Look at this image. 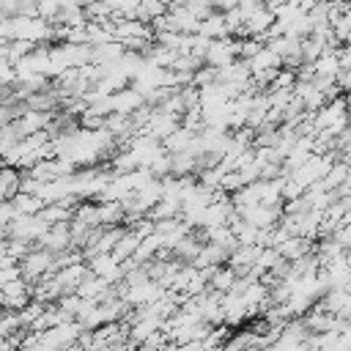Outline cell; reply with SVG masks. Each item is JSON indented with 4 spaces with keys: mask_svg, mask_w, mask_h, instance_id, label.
Returning a JSON list of instances; mask_svg holds the SVG:
<instances>
[{
    "mask_svg": "<svg viewBox=\"0 0 351 351\" xmlns=\"http://www.w3.org/2000/svg\"><path fill=\"white\" fill-rule=\"evenodd\" d=\"M197 33L206 36V38H225V36H230L228 27H225V16H222V11H211V14H206V16L197 22Z\"/></svg>",
    "mask_w": 351,
    "mask_h": 351,
    "instance_id": "9c48e42d",
    "label": "cell"
},
{
    "mask_svg": "<svg viewBox=\"0 0 351 351\" xmlns=\"http://www.w3.org/2000/svg\"><path fill=\"white\" fill-rule=\"evenodd\" d=\"M5 255V239H0V258Z\"/></svg>",
    "mask_w": 351,
    "mask_h": 351,
    "instance_id": "cb8c5ba5",
    "label": "cell"
},
{
    "mask_svg": "<svg viewBox=\"0 0 351 351\" xmlns=\"http://www.w3.org/2000/svg\"><path fill=\"white\" fill-rule=\"evenodd\" d=\"M96 214H99V225H121L123 219V206L118 200H101L96 203Z\"/></svg>",
    "mask_w": 351,
    "mask_h": 351,
    "instance_id": "30bf717a",
    "label": "cell"
},
{
    "mask_svg": "<svg viewBox=\"0 0 351 351\" xmlns=\"http://www.w3.org/2000/svg\"><path fill=\"white\" fill-rule=\"evenodd\" d=\"M148 170L156 176V178H162V176H167L170 173V151H165V148H159L156 151V156L148 162Z\"/></svg>",
    "mask_w": 351,
    "mask_h": 351,
    "instance_id": "ac0fdd59",
    "label": "cell"
},
{
    "mask_svg": "<svg viewBox=\"0 0 351 351\" xmlns=\"http://www.w3.org/2000/svg\"><path fill=\"white\" fill-rule=\"evenodd\" d=\"M36 217L44 222V225H55V222H69L71 219V208H66L63 203H44Z\"/></svg>",
    "mask_w": 351,
    "mask_h": 351,
    "instance_id": "8fae6325",
    "label": "cell"
},
{
    "mask_svg": "<svg viewBox=\"0 0 351 351\" xmlns=\"http://www.w3.org/2000/svg\"><path fill=\"white\" fill-rule=\"evenodd\" d=\"M192 137H195V132H189V129H184V126L178 123V126H176V129L162 140V148H165V151H170V154L184 151V148L189 145V140H192Z\"/></svg>",
    "mask_w": 351,
    "mask_h": 351,
    "instance_id": "4fadbf2b",
    "label": "cell"
},
{
    "mask_svg": "<svg viewBox=\"0 0 351 351\" xmlns=\"http://www.w3.org/2000/svg\"><path fill=\"white\" fill-rule=\"evenodd\" d=\"M52 258H55V252H49L47 247H33L27 255L19 258L22 277H25L27 282H36L38 277L49 274V271H52Z\"/></svg>",
    "mask_w": 351,
    "mask_h": 351,
    "instance_id": "6da1fadb",
    "label": "cell"
},
{
    "mask_svg": "<svg viewBox=\"0 0 351 351\" xmlns=\"http://www.w3.org/2000/svg\"><path fill=\"white\" fill-rule=\"evenodd\" d=\"M63 55H66V66L80 69L82 63L90 60V44H66L63 41Z\"/></svg>",
    "mask_w": 351,
    "mask_h": 351,
    "instance_id": "2e32d148",
    "label": "cell"
},
{
    "mask_svg": "<svg viewBox=\"0 0 351 351\" xmlns=\"http://www.w3.org/2000/svg\"><path fill=\"white\" fill-rule=\"evenodd\" d=\"M11 206H14V214H36L44 203L38 200V195H30V192H14L11 197Z\"/></svg>",
    "mask_w": 351,
    "mask_h": 351,
    "instance_id": "5bb4252c",
    "label": "cell"
},
{
    "mask_svg": "<svg viewBox=\"0 0 351 351\" xmlns=\"http://www.w3.org/2000/svg\"><path fill=\"white\" fill-rule=\"evenodd\" d=\"M58 11H60V3L58 0H36V16H41V19L49 22Z\"/></svg>",
    "mask_w": 351,
    "mask_h": 351,
    "instance_id": "44dd1931",
    "label": "cell"
},
{
    "mask_svg": "<svg viewBox=\"0 0 351 351\" xmlns=\"http://www.w3.org/2000/svg\"><path fill=\"white\" fill-rule=\"evenodd\" d=\"M80 126L82 129H99V126H104V115H96V112L82 110L80 112Z\"/></svg>",
    "mask_w": 351,
    "mask_h": 351,
    "instance_id": "7402d4cb",
    "label": "cell"
},
{
    "mask_svg": "<svg viewBox=\"0 0 351 351\" xmlns=\"http://www.w3.org/2000/svg\"><path fill=\"white\" fill-rule=\"evenodd\" d=\"M85 263H88V271H93L96 277H101V280H107V282H115V280L123 277V274H121V266H118V258H115L112 252H96V255H90Z\"/></svg>",
    "mask_w": 351,
    "mask_h": 351,
    "instance_id": "3957f363",
    "label": "cell"
},
{
    "mask_svg": "<svg viewBox=\"0 0 351 351\" xmlns=\"http://www.w3.org/2000/svg\"><path fill=\"white\" fill-rule=\"evenodd\" d=\"M36 247H47L49 252H60V250L71 247V230H69V222L47 225L44 233L36 239Z\"/></svg>",
    "mask_w": 351,
    "mask_h": 351,
    "instance_id": "7a4b0ae2",
    "label": "cell"
},
{
    "mask_svg": "<svg viewBox=\"0 0 351 351\" xmlns=\"http://www.w3.org/2000/svg\"><path fill=\"white\" fill-rule=\"evenodd\" d=\"M85 274H88V263H85V261H74V263H69V266H63V269H58V271H55V277H58V282H60L63 293L74 291V288H77V282H80Z\"/></svg>",
    "mask_w": 351,
    "mask_h": 351,
    "instance_id": "ba28073f",
    "label": "cell"
},
{
    "mask_svg": "<svg viewBox=\"0 0 351 351\" xmlns=\"http://www.w3.org/2000/svg\"><path fill=\"white\" fill-rule=\"evenodd\" d=\"M244 321H247V304H244V299L239 293H233V291H225L222 293V324L239 326Z\"/></svg>",
    "mask_w": 351,
    "mask_h": 351,
    "instance_id": "5b68a950",
    "label": "cell"
},
{
    "mask_svg": "<svg viewBox=\"0 0 351 351\" xmlns=\"http://www.w3.org/2000/svg\"><path fill=\"white\" fill-rule=\"evenodd\" d=\"M110 101H112V112H123V115H129L132 110H137L140 104H145L143 93L134 85H123V88L112 90L110 93Z\"/></svg>",
    "mask_w": 351,
    "mask_h": 351,
    "instance_id": "277c9868",
    "label": "cell"
},
{
    "mask_svg": "<svg viewBox=\"0 0 351 351\" xmlns=\"http://www.w3.org/2000/svg\"><path fill=\"white\" fill-rule=\"evenodd\" d=\"M274 22V14H271V8L269 5H263V3H258L250 14H247V19H244V27H247V33L250 36H261L269 25Z\"/></svg>",
    "mask_w": 351,
    "mask_h": 351,
    "instance_id": "52a82bcc",
    "label": "cell"
},
{
    "mask_svg": "<svg viewBox=\"0 0 351 351\" xmlns=\"http://www.w3.org/2000/svg\"><path fill=\"white\" fill-rule=\"evenodd\" d=\"M211 82H217V66H197L195 71H192V85L195 88H203V85H211Z\"/></svg>",
    "mask_w": 351,
    "mask_h": 351,
    "instance_id": "d6986e66",
    "label": "cell"
},
{
    "mask_svg": "<svg viewBox=\"0 0 351 351\" xmlns=\"http://www.w3.org/2000/svg\"><path fill=\"white\" fill-rule=\"evenodd\" d=\"M143 63H145V58H143L140 52H134V49H123V52H121V58L115 60V69H118V71H123L129 80H134V77H137V71L143 69Z\"/></svg>",
    "mask_w": 351,
    "mask_h": 351,
    "instance_id": "7c38bea8",
    "label": "cell"
},
{
    "mask_svg": "<svg viewBox=\"0 0 351 351\" xmlns=\"http://www.w3.org/2000/svg\"><path fill=\"white\" fill-rule=\"evenodd\" d=\"M274 250L280 252V258L293 261V258H302L304 252H310V250H313V239H304V236L291 233V236H285V239H282V241H280Z\"/></svg>",
    "mask_w": 351,
    "mask_h": 351,
    "instance_id": "8992f818",
    "label": "cell"
},
{
    "mask_svg": "<svg viewBox=\"0 0 351 351\" xmlns=\"http://www.w3.org/2000/svg\"><path fill=\"white\" fill-rule=\"evenodd\" d=\"M71 219H74V222H80V225H85V228H93V225H99L96 200H93V203H85V200H80V203L71 208Z\"/></svg>",
    "mask_w": 351,
    "mask_h": 351,
    "instance_id": "e0dca14e",
    "label": "cell"
},
{
    "mask_svg": "<svg viewBox=\"0 0 351 351\" xmlns=\"http://www.w3.org/2000/svg\"><path fill=\"white\" fill-rule=\"evenodd\" d=\"M329 236H332V239H335V241H337L343 250H348V244H351V230H348V225H337V228H335Z\"/></svg>",
    "mask_w": 351,
    "mask_h": 351,
    "instance_id": "603a6c76",
    "label": "cell"
},
{
    "mask_svg": "<svg viewBox=\"0 0 351 351\" xmlns=\"http://www.w3.org/2000/svg\"><path fill=\"white\" fill-rule=\"evenodd\" d=\"M261 47H263V41H261L258 36H244V38H239V55H236V58L250 60Z\"/></svg>",
    "mask_w": 351,
    "mask_h": 351,
    "instance_id": "ffe728a7",
    "label": "cell"
},
{
    "mask_svg": "<svg viewBox=\"0 0 351 351\" xmlns=\"http://www.w3.org/2000/svg\"><path fill=\"white\" fill-rule=\"evenodd\" d=\"M137 241H140V236L137 233H132L129 228L115 239V244H112V255L118 258V261H123V258H132V252H134V247H137Z\"/></svg>",
    "mask_w": 351,
    "mask_h": 351,
    "instance_id": "9a60e30c",
    "label": "cell"
}]
</instances>
